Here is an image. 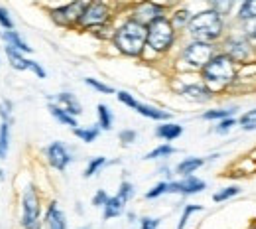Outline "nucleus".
<instances>
[{
	"instance_id": "1",
	"label": "nucleus",
	"mask_w": 256,
	"mask_h": 229,
	"mask_svg": "<svg viewBox=\"0 0 256 229\" xmlns=\"http://www.w3.org/2000/svg\"><path fill=\"white\" fill-rule=\"evenodd\" d=\"M110 46L116 54L130 60H144L148 52V26L140 24L132 16L124 14L120 20L114 22Z\"/></svg>"
},
{
	"instance_id": "2",
	"label": "nucleus",
	"mask_w": 256,
	"mask_h": 229,
	"mask_svg": "<svg viewBox=\"0 0 256 229\" xmlns=\"http://www.w3.org/2000/svg\"><path fill=\"white\" fill-rule=\"evenodd\" d=\"M238 75H240V66L224 52H217L205 67L199 71V77L217 93H228L232 91V87L236 85L238 81Z\"/></svg>"
},
{
	"instance_id": "3",
	"label": "nucleus",
	"mask_w": 256,
	"mask_h": 229,
	"mask_svg": "<svg viewBox=\"0 0 256 229\" xmlns=\"http://www.w3.org/2000/svg\"><path fill=\"white\" fill-rule=\"evenodd\" d=\"M228 30H230V18L203 6V8L193 12L192 22L186 30V38L201 40V42H209V44L219 46Z\"/></svg>"
},
{
	"instance_id": "4",
	"label": "nucleus",
	"mask_w": 256,
	"mask_h": 229,
	"mask_svg": "<svg viewBox=\"0 0 256 229\" xmlns=\"http://www.w3.org/2000/svg\"><path fill=\"white\" fill-rule=\"evenodd\" d=\"M182 40H184V34L178 32L172 20L164 16L148 26V52L146 54H152L156 58H168L178 52Z\"/></svg>"
},
{
	"instance_id": "5",
	"label": "nucleus",
	"mask_w": 256,
	"mask_h": 229,
	"mask_svg": "<svg viewBox=\"0 0 256 229\" xmlns=\"http://www.w3.org/2000/svg\"><path fill=\"white\" fill-rule=\"evenodd\" d=\"M217 52H219L217 44L186 38V40H182V44L176 52V62L180 64V69H184L186 73H199Z\"/></svg>"
},
{
	"instance_id": "6",
	"label": "nucleus",
	"mask_w": 256,
	"mask_h": 229,
	"mask_svg": "<svg viewBox=\"0 0 256 229\" xmlns=\"http://www.w3.org/2000/svg\"><path fill=\"white\" fill-rule=\"evenodd\" d=\"M219 50L228 54L240 67L256 64V44L252 42L250 34L242 28L232 26V24H230V30L226 32V36L221 40Z\"/></svg>"
},
{
	"instance_id": "7",
	"label": "nucleus",
	"mask_w": 256,
	"mask_h": 229,
	"mask_svg": "<svg viewBox=\"0 0 256 229\" xmlns=\"http://www.w3.org/2000/svg\"><path fill=\"white\" fill-rule=\"evenodd\" d=\"M116 22L114 16V8L110 4V0H89L81 22H79V32H93L104 26H112Z\"/></svg>"
},
{
	"instance_id": "8",
	"label": "nucleus",
	"mask_w": 256,
	"mask_h": 229,
	"mask_svg": "<svg viewBox=\"0 0 256 229\" xmlns=\"http://www.w3.org/2000/svg\"><path fill=\"white\" fill-rule=\"evenodd\" d=\"M22 205V229H42L44 225V201L36 184H28L20 197Z\"/></svg>"
},
{
	"instance_id": "9",
	"label": "nucleus",
	"mask_w": 256,
	"mask_h": 229,
	"mask_svg": "<svg viewBox=\"0 0 256 229\" xmlns=\"http://www.w3.org/2000/svg\"><path fill=\"white\" fill-rule=\"evenodd\" d=\"M87 4H89V0H69V2H64V4L52 6L48 10L50 20L56 26L65 28V30H77Z\"/></svg>"
},
{
	"instance_id": "10",
	"label": "nucleus",
	"mask_w": 256,
	"mask_h": 229,
	"mask_svg": "<svg viewBox=\"0 0 256 229\" xmlns=\"http://www.w3.org/2000/svg\"><path fill=\"white\" fill-rule=\"evenodd\" d=\"M128 16H132L134 20H138L144 26H150L152 22L160 20L164 16L170 14V8L166 4H162L158 0H132L128 6Z\"/></svg>"
},
{
	"instance_id": "11",
	"label": "nucleus",
	"mask_w": 256,
	"mask_h": 229,
	"mask_svg": "<svg viewBox=\"0 0 256 229\" xmlns=\"http://www.w3.org/2000/svg\"><path fill=\"white\" fill-rule=\"evenodd\" d=\"M178 95L193 103V105H209L217 97V93L201 77L195 81H182L178 87Z\"/></svg>"
},
{
	"instance_id": "12",
	"label": "nucleus",
	"mask_w": 256,
	"mask_h": 229,
	"mask_svg": "<svg viewBox=\"0 0 256 229\" xmlns=\"http://www.w3.org/2000/svg\"><path fill=\"white\" fill-rule=\"evenodd\" d=\"M116 99L122 103V105H126L128 109H134L138 115H142V117H146V119H152V121H172V113L170 111H166V109H162V107H156V105H148V103H140L138 99L134 97L132 93H128V91H118L116 93Z\"/></svg>"
},
{
	"instance_id": "13",
	"label": "nucleus",
	"mask_w": 256,
	"mask_h": 229,
	"mask_svg": "<svg viewBox=\"0 0 256 229\" xmlns=\"http://www.w3.org/2000/svg\"><path fill=\"white\" fill-rule=\"evenodd\" d=\"M4 52H6L8 64L14 67V69H18V71H32L34 75H38L40 79H46L48 77V71L42 67V64L30 60L28 54H24V52H20V50H16L12 46H6Z\"/></svg>"
},
{
	"instance_id": "14",
	"label": "nucleus",
	"mask_w": 256,
	"mask_h": 229,
	"mask_svg": "<svg viewBox=\"0 0 256 229\" xmlns=\"http://www.w3.org/2000/svg\"><path fill=\"white\" fill-rule=\"evenodd\" d=\"M46 160L48 164L58 170V172H65L69 168V164L73 162V154L69 152V148L65 146L62 140H54L52 144H48L46 148Z\"/></svg>"
},
{
	"instance_id": "15",
	"label": "nucleus",
	"mask_w": 256,
	"mask_h": 229,
	"mask_svg": "<svg viewBox=\"0 0 256 229\" xmlns=\"http://www.w3.org/2000/svg\"><path fill=\"white\" fill-rule=\"evenodd\" d=\"M207 190V182L197 178L195 174L193 176H186L182 180H176L168 184V194H180V196H195V194H201Z\"/></svg>"
},
{
	"instance_id": "16",
	"label": "nucleus",
	"mask_w": 256,
	"mask_h": 229,
	"mask_svg": "<svg viewBox=\"0 0 256 229\" xmlns=\"http://www.w3.org/2000/svg\"><path fill=\"white\" fill-rule=\"evenodd\" d=\"M256 22V0H238L236 10L230 18V24L242 30H248Z\"/></svg>"
},
{
	"instance_id": "17",
	"label": "nucleus",
	"mask_w": 256,
	"mask_h": 229,
	"mask_svg": "<svg viewBox=\"0 0 256 229\" xmlns=\"http://www.w3.org/2000/svg\"><path fill=\"white\" fill-rule=\"evenodd\" d=\"M44 227L46 229H67V217L60 203L54 199L48 203L46 213H44Z\"/></svg>"
},
{
	"instance_id": "18",
	"label": "nucleus",
	"mask_w": 256,
	"mask_h": 229,
	"mask_svg": "<svg viewBox=\"0 0 256 229\" xmlns=\"http://www.w3.org/2000/svg\"><path fill=\"white\" fill-rule=\"evenodd\" d=\"M193 12H195V10H192L188 4H180V6L170 8L168 18L172 20V24L176 26L178 32H182L186 36V30H188V26H190V22H192V18H193Z\"/></svg>"
},
{
	"instance_id": "19",
	"label": "nucleus",
	"mask_w": 256,
	"mask_h": 229,
	"mask_svg": "<svg viewBox=\"0 0 256 229\" xmlns=\"http://www.w3.org/2000/svg\"><path fill=\"white\" fill-rule=\"evenodd\" d=\"M48 111H50V115L60 123V125H64V127H69V129H77L79 127V123H77V117L75 115H71L69 111H65L62 105H58L56 101H50V105H48Z\"/></svg>"
},
{
	"instance_id": "20",
	"label": "nucleus",
	"mask_w": 256,
	"mask_h": 229,
	"mask_svg": "<svg viewBox=\"0 0 256 229\" xmlns=\"http://www.w3.org/2000/svg\"><path fill=\"white\" fill-rule=\"evenodd\" d=\"M207 164V158L203 156H188L184 160H180L178 166H176V174L180 178H186V176H193L197 170H201L203 166Z\"/></svg>"
},
{
	"instance_id": "21",
	"label": "nucleus",
	"mask_w": 256,
	"mask_h": 229,
	"mask_svg": "<svg viewBox=\"0 0 256 229\" xmlns=\"http://www.w3.org/2000/svg\"><path fill=\"white\" fill-rule=\"evenodd\" d=\"M182 134H184V127L180 123H174V121H162L156 127V136L160 140H166V142H174Z\"/></svg>"
},
{
	"instance_id": "22",
	"label": "nucleus",
	"mask_w": 256,
	"mask_h": 229,
	"mask_svg": "<svg viewBox=\"0 0 256 229\" xmlns=\"http://www.w3.org/2000/svg\"><path fill=\"white\" fill-rule=\"evenodd\" d=\"M54 101H56L58 105H62L65 111H69L71 115H75V117H81V115H83V105H81V101L77 99V95H73L71 91H62V93H58Z\"/></svg>"
},
{
	"instance_id": "23",
	"label": "nucleus",
	"mask_w": 256,
	"mask_h": 229,
	"mask_svg": "<svg viewBox=\"0 0 256 229\" xmlns=\"http://www.w3.org/2000/svg\"><path fill=\"white\" fill-rule=\"evenodd\" d=\"M124 209H126V201L122 199V197L118 196H110L108 197V201L104 203V207H102V217L108 221V219H116V217H120L122 213H124Z\"/></svg>"
},
{
	"instance_id": "24",
	"label": "nucleus",
	"mask_w": 256,
	"mask_h": 229,
	"mask_svg": "<svg viewBox=\"0 0 256 229\" xmlns=\"http://www.w3.org/2000/svg\"><path fill=\"white\" fill-rule=\"evenodd\" d=\"M0 38L6 42V46H12V48H16V50H20V52H24V54H32L34 48L20 36V32H16V30H4V32H0Z\"/></svg>"
},
{
	"instance_id": "25",
	"label": "nucleus",
	"mask_w": 256,
	"mask_h": 229,
	"mask_svg": "<svg viewBox=\"0 0 256 229\" xmlns=\"http://www.w3.org/2000/svg\"><path fill=\"white\" fill-rule=\"evenodd\" d=\"M201 2H203V6L223 14L226 18H232V14L236 10V4H238V0H201Z\"/></svg>"
},
{
	"instance_id": "26",
	"label": "nucleus",
	"mask_w": 256,
	"mask_h": 229,
	"mask_svg": "<svg viewBox=\"0 0 256 229\" xmlns=\"http://www.w3.org/2000/svg\"><path fill=\"white\" fill-rule=\"evenodd\" d=\"M96 125L100 127V131H110L114 125V115L110 111V107L106 103H98L96 105Z\"/></svg>"
},
{
	"instance_id": "27",
	"label": "nucleus",
	"mask_w": 256,
	"mask_h": 229,
	"mask_svg": "<svg viewBox=\"0 0 256 229\" xmlns=\"http://www.w3.org/2000/svg\"><path fill=\"white\" fill-rule=\"evenodd\" d=\"M238 111V107H217V109H209L201 115L203 121H209V123H217V121H223L226 117H234V113Z\"/></svg>"
},
{
	"instance_id": "28",
	"label": "nucleus",
	"mask_w": 256,
	"mask_h": 229,
	"mask_svg": "<svg viewBox=\"0 0 256 229\" xmlns=\"http://www.w3.org/2000/svg\"><path fill=\"white\" fill-rule=\"evenodd\" d=\"M176 152H178L176 146H172L170 142H164L160 146H156L154 150H150V152L144 156V160H166V158H170V156L176 154Z\"/></svg>"
},
{
	"instance_id": "29",
	"label": "nucleus",
	"mask_w": 256,
	"mask_h": 229,
	"mask_svg": "<svg viewBox=\"0 0 256 229\" xmlns=\"http://www.w3.org/2000/svg\"><path fill=\"white\" fill-rule=\"evenodd\" d=\"M73 134H75L81 142L91 144V142H95L96 138H98L100 127H98V125H93V127H77V129H73Z\"/></svg>"
},
{
	"instance_id": "30",
	"label": "nucleus",
	"mask_w": 256,
	"mask_h": 229,
	"mask_svg": "<svg viewBox=\"0 0 256 229\" xmlns=\"http://www.w3.org/2000/svg\"><path fill=\"white\" fill-rule=\"evenodd\" d=\"M10 150V121L0 123V160H6Z\"/></svg>"
},
{
	"instance_id": "31",
	"label": "nucleus",
	"mask_w": 256,
	"mask_h": 229,
	"mask_svg": "<svg viewBox=\"0 0 256 229\" xmlns=\"http://www.w3.org/2000/svg\"><path fill=\"white\" fill-rule=\"evenodd\" d=\"M240 192H242V190H240V186H236V184H232V186H224V188L217 190V192L213 194V201H215V203L230 201L232 197H236Z\"/></svg>"
},
{
	"instance_id": "32",
	"label": "nucleus",
	"mask_w": 256,
	"mask_h": 229,
	"mask_svg": "<svg viewBox=\"0 0 256 229\" xmlns=\"http://www.w3.org/2000/svg\"><path fill=\"white\" fill-rule=\"evenodd\" d=\"M238 127L244 132H254L256 131V107L244 111L240 117H238Z\"/></svg>"
},
{
	"instance_id": "33",
	"label": "nucleus",
	"mask_w": 256,
	"mask_h": 229,
	"mask_svg": "<svg viewBox=\"0 0 256 229\" xmlns=\"http://www.w3.org/2000/svg\"><path fill=\"white\" fill-rule=\"evenodd\" d=\"M108 164V160L104 158V156H95V158H91L87 166H85V172H83V178H93L95 174H98L104 166Z\"/></svg>"
},
{
	"instance_id": "34",
	"label": "nucleus",
	"mask_w": 256,
	"mask_h": 229,
	"mask_svg": "<svg viewBox=\"0 0 256 229\" xmlns=\"http://www.w3.org/2000/svg\"><path fill=\"white\" fill-rule=\"evenodd\" d=\"M234 127H238V119H236V117H226V119H223V121H217V123H215L213 132L224 136V134H228V132L232 131Z\"/></svg>"
},
{
	"instance_id": "35",
	"label": "nucleus",
	"mask_w": 256,
	"mask_h": 229,
	"mask_svg": "<svg viewBox=\"0 0 256 229\" xmlns=\"http://www.w3.org/2000/svg\"><path fill=\"white\" fill-rule=\"evenodd\" d=\"M203 209H205V207L199 205V203H188V205L184 207V211H182V217H180L178 229H186V225L190 223V217H192L193 213H199V211H203Z\"/></svg>"
},
{
	"instance_id": "36",
	"label": "nucleus",
	"mask_w": 256,
	"mask_h": 229,
	"mask_svg": "<svg viewBox=\"0 0 256 229\" xmlns=\"http://www.w3.org/2000/svg\"><path fill=\"white\" fill-rule=\"evenodd\" d=\"M85 83L91 89H95L96 93H102V95H112L114 93V87L112 85H108V83H104L100 79H95V77H85Z\"/></svg>"
},
{
	"instance_id": "37",
	"label": "nucleus",
	"mask_w": 256,
	"mask_h": 229,
	"mask_svg": "<svg viewBox=\"0 0 256 229\" xmlns=\"http://www.w3.org/2000/svg\"><path fill=\"white\" fill-rule=\"evenodd\" d=\"M168 184H170V180H162V182H158L152 190L146 192V199H158V197L166 196V194H168Z\"/></svg>"
},
{
	"instance_id": "38",
	"label": "nucleus",
	"mask_w": 256,
	"mask_h": 229,
	"mask_svg": "<svg viewBox=\"0 0 256 229\" xmlns=\"http://www.w3.org/2000/svg\"><path fill=\"white\" fill-rule=\"evenodd\" d=\"M118 196L122 197L124 201H130L132 197H134V194H136V190H134V184L132 182H128V180H124V182H120V186H118V192H116Z\"/></svg>"
},
{
	"instance_id": "39",
	"label": "nucleus",
	"mask_w": 256,
	"mask_h": 229,
	"mask_svg": "<svg viewBox=\"0 0 256 229\" xmlns=\"http://www.w3.org/2000/svg\"><path fill=\"white\" fill-rule=\"evenodd\" d=\"M0 26L2 30H14V20L10 16V10L4 6H0Z\"/></svg>"
},
{
	"instance_id": "40",
	"label": "nucleus",
	"mask_w": 256,
	"mask_h": 229,
	"mask_svg": "<svg viewBox=\"0 0 256 229\" xmlns=\"http://www.w3.org/2000/svg\"><path fill=\"white\" fill-rule=\"evenodd\" d=\"M136 138H138V132L134 131V129H122V131L118 132V140H120L124 146L134 144V142H136Z\"/></svg>"
},
{
	"instance_id": "41",
	"label": "nucleus",
	"mask_w": 256,
	"mask_h": 229,
	"mask_svg": "<svg viewBox=\"0 0 256 229\" xmlns=\"http://www.w3.org/2000/svg\"><path fill=\"white\" fill-rule=\"evenodd\" d=\"M108 197L110 196H108V192H106V190H96L91 201H93V205H95V207H104V203L108 201Z\"/></svg>"
},
{
	"instance_id": "42",
	"label": "nucleus",
	"mask_w": 256,
	"mask_h": 229,
	"mask_svg": "<svg viewBox=\"0 0 256 229\" xmlns=\"http://www.w3.org/2000/svg\"><path fill=\"white\" fill-rule=\"evenodd\" d=\"M162 223V219L158 217H144L142 221H140V229H158Z\"/></svg>"
},
{
	"instance_id": "43",
	"label": "nucleus",
	"mask_w": 256,
	"mask_h": 229,
	"mask_svg": "<svg viewBox=\"0 0 256 229\" xmlns=\"http://www.w3.org/2000/svg\"><path fill=\"white\" fill-rule=\"evenodd\" d=\"M162 4H166L168 8H174V6H180V4H184L186 0H158Z\"/></svg>"
},
{
	"instance_id": "44",
	"label": "nucleus",
	"mask_w": 256,
	"mask_h": 229,
	"mask_svg": "<svg viewBox=\"0 0 256 229\" xmlns=\"http://www.w3.org/2000/svg\"><path fill=\"white\" fill-rule=\"evenodd\" d=\"M246 32L250 34V38H252V42H254V44H256V22H254V24H252V26H250V28H248V30H246Z\"/></svg>"
},
{
	"instance_id": "45",
	"label": "nucleus",
	"mask_w": 256,
	"mask_h": 229,
	"mask_svg": "<svg viewBox=\"0 0 256 229\" xmlns=\"http://www.w3.org/2000/svg\"><path fill=\"white\" fill-rule=\"evenodd\" d=\"M248 229H256V221H252V223H250V227Z\"/></svg>"
},
{
	"instance_id": "46",
	"label": "nucleus",
	"mask_w": 256,
	"mask_h": 229,
	"mask_svg": "<svg viewBox=\"0 0 256 229\" xmlns=\"http://www.w3.org/2000/svg\"><path fill=\"white\" fill-rule=\"evenodd\" d=\"M79 229H91V227H79Z\"/></svg>"
}]
</instances>
